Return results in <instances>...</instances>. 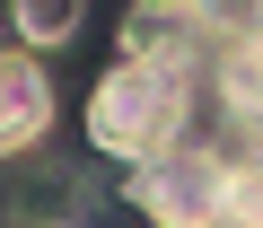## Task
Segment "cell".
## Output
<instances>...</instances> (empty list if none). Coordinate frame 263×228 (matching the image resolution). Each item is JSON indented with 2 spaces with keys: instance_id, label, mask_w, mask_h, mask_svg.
I'll use <instances>...</instances> for the list:
<instances>
[{
  "instance_id": "277c9868",
  "label": "cell",
  "mask_w": 263,
  "mask_h": 228,
  "mask_svg": "<svg viewBox=\"0 0 263 228\" xmlns=\"http://www.w3.org/2000/svg\"><path fill=\"white\" fill-rule=\"evenodd\" d=\"M53 132V79L27 44H0V158H27Z\"/></svg>"
},
{
  "instance_id": "ba28073f",
  "label": "cell",
  "mask_w": 263,
  "mask_h": 228,
  "mask_svg": "<svg viewBox=\"0 0 263 228\" xmlns=\"http://www.w3.org/2000/svg\"><path fill=\"white\" fill-rule=\"evenodd\" d=\"M254 35H263V0H254Z\"/></svg>"
},
{
  "instance_id": "3957f363",
  "label": "cell",
  "mask_w": 263,
  "mask_h": 228,
  "mask_svg": "<svg viewBox=\"0 0 263 228\" xmlns=\"http://www.w3.org/2000/svg\"><path fill=\"white\" fill-rule=\"evenodd\" d=\"M219 53L202 0H132L123 9V62H167V70H193V53Z\"/></svg>"
},
{
  "instance_id": "8992f818",
  "label": "cell",
  "mask_w": 263,
  "mask_h": 228,
  "mask_svg": "<svg viewBox=\"0 0 263 228\" xmlns=\"http://www.w3.org/2000/svg\"><path fill=\"white\" fill-rule=\"evenodd\" d=\"M79 27H88V0H9V35L27 53H62Z\"/></svg>"
},
{
  "instance_id": "52a82bcc",
  "label": "cell",
  "mask_w": 263,
  "mask_h": 228,
  "mask_svg": "<svg viewBox=\"0 0 263 228\" xmlns=\"http://www.w3.org/2000/svg\"><path fill=\"white\" fill-rule=\"evenodd\" d=\"M219 228H263V141H246L228 158V211H219Z\"/></svg>"
},
{
  "instance_id": "6da1fadb",
  "label": "cell",
  "mask_w": 263,
  "mask_h": 228,
  "mask_svg": "<svg viewBox=\"0 0 263 228\" xmlns=\"http://www.w3.org/2000/svg\"><path fill=\"white\" fill-rule=\"evenodd\" d=\"M193 123V70H167V62H114L97 88H88V141L123 167H141L158 149H176Z\"/></svg>"
},
{
  "instance_id": "7a4b0ae2",
  "label": "cell",
  "mask_w": 263,
  "mask_h": 228,
  "mask_svg": "<svg viewBox=\"0 0 263 228\" xmlns=\"http://www.w3.org/2000/svg\"><path fill=\"white\" fill-rule=\"evenodd\" d=\"M123 202L149 228H219V211H228V158L202 149V141H176V149H158V158H141L123 176Z\"/></svg>"
},
{
  "instance_id": "5b68a950",
  "label": "cell",
  "mask_w": 263,
  "mask_h": 228,
  "mask_svg": "<svg viewBox=\"0 0 263 228\" xmlns=\"http://www.w3.org/2000/svg\"><path fill=\"white\" fill-rule=\"evenodd\" d=\"M211 79H219V105L237 114V132L263 141V35H237L211 53Z\"/></svg>"
}]
</instances>
